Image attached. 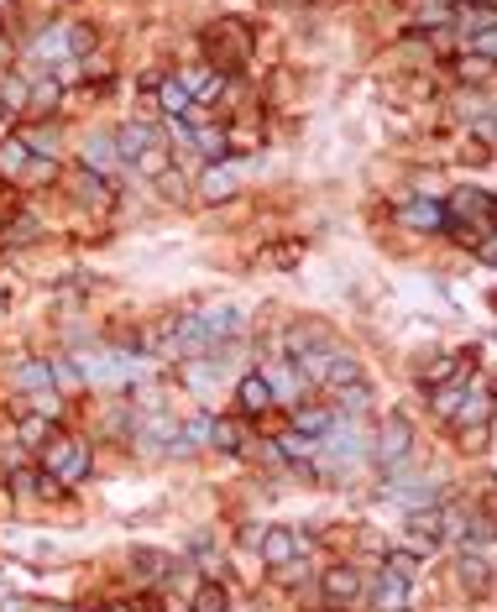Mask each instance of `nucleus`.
Segmentation results:
<instances>
[{"mask_svg": "<svg viewBox=\"0 0 497 612\" xmlns=\"http://www.w3.org/2000/svg\"><path fill=\"white\" fill-rule=\"evenodd\" d=\"M37 461H42V471H48V476H58L63 487H79L84 476H89V450L74 435H53L48 445L37 450Z\"/></svg>", "mask_w": 497, "mask_h": 612, "instance_id": "obj_1", "label": "nucleus"}, {"mask_svg": "<svg viewBox=\"0 0 497 612\" xmlns=\"http://www.w3.org/2000/svg\"><path fill=\"white\" fill-rule=\"evenodd\" d=\"M262 372H267V388H273V403L278 408L309 403V377L299 372V361H273V367H262Z\"/></svg>", "mask_w": 497, "mask_h": 612, "instance_id": "obj_2", "label": "nucleus"}, {"mask_svg": "<svg viewBox=\"0 0 497 612\" xmlns=\"http://www.w3.org/2000/svg\"><path fill=\"white\" fill-rule=\"evenodd\" d=\"M409 450H414V429H409V419H388V424H382L377 429V440L367 445V456L377 461V466H398L403 456H409Z\"/></svg>", "mask_w": 497, "mask_h": 612, "instance_id": "obj_3", "label": "nucleus"}, {"mask_svg": "<svg viewBox=\"0 0 497 612\" xmlns=\"http://www.w3.org/2000/svg\"><path fill=\"white\" fill-rule=\"evenodd\" d=\"M320 597H325V607H356L367 597V581H361L356 565H330L320 576Z\"/></svg>", "mask_w": 497, "mask_h": 612, "instance_id": "obj_4", "label": "nucleus"}, {"mask_svg": "<svg viewBox=\"0 0 497 612\" xmlns=\"http://www.w3.org/2000/svg\"><path fill=\"white\" fill-rule=\"evenodd\" d=\"M205 204H225V199H236L241 194V163H205V173H199V189H194Z\"/></svg>", "mask_w": 497, "mask_h": 612, "instance_id": "obj_5", "label": "nucleus"}, {"mask_svg": "<svg viewBox=\"0 0 497 612\" xmlns=\"http://www.w3.org/2000/svg\"><path fill=\"white\" fill-rule=\"evenodd\" d=\"M205 42H210L215 63H246V58H252V32H246L241 21H215V32Z\"/></svg>", "mask_w": 497, "mask_h": 612, "instance_id": "obj_6", "label": "nucleus"}, {"mask_svg": "<svg viewBox=\"0 0 497 612\" xmlns=\"http://www.w3.org/2000/svg\"><path fill=\"white\" fill-rule=\"evenodd\" d=\"M11 382H16V393H27V398L58 393L53 388V356H21L11 367Z\"/></svg>", "mask_w": 497, "mask_h": 612, "instance_id": "obj_7", "label": "nucleus"}, {"mask_svg": "<svg viewBox=\"0 0 497 612\" xmlns=\"http://www.w3.org/2000/svg\"><path fill=\"white\" fill-rule=\"evenodd\" d=\"M398 225L424 231V236H440V231H450V215H445L440 199H409V204L398 210Z\"/></svg>", "mask_w": 497, "mask_h": 612, "instance_id": "obj_8", "label": "nucleus"}, {"mask_svg": "<svg viewBox=\"0 0 497 612\" xmlns=\"http://www.w3.org/2000/svg\"><path fill=\"white\" fill-rule=\"evenodd\" d=\"M184 147H194L205 163H225V157H231V126H205V121H194L189 136H184Z\"/></svg>", "mask_w": 497, "mask_h": 612, "instance_id": "obj_9", "label": "nucleus"}, {"mask_svg": "<svg viewBox=\"0 0 497 612\" xmlns=\"http://www.w3.org/2000/svg\"><path fill=\"white\" fill-rule=\"evenodd\" d=\"M461 372H471V356H466V351H440V356H429V361H424L419 388H424V393H435V388H445V382H450V377H461Z\"/></svg>", "mask_w": 497, "mask_h": 612, "instance_id": "obj_10", "label": "nucleus"}, {"mask_svg": "<svg viewBox=\"0 0 497 612\" xmlns=\"http://www.w3.org/2000/svg\"><path fill=\"white\" fill-rule=\"evenodd\" d=\"M257 550H262V560H267V565H273V571H278V565H288V560H299V550H304V539L293 534L288 524H273V529H262V544H257Z\"/></svg>", "mask_w": 497, "mask_h": 612, "instance_id": "obj_11", "label": "nucleus"}, {"mask_svg": "<svg viewBox=\"0 0 497 612\" xmlns=\"http://www.w3.org/2000/svg\"><path fill=\"white\" fill-rule=\"evenodd\" d=\"M152 95H157V110H163L168 121H189V110H194V95L184 89V79H178V74L157 79V84H152Z\"/></svg>", "mask_w": 497, "mask_h": 612, "instance_id": "obj_12", "label": "nucleus"}, {"mask_svg": "<svg viewBox=\"0 0 497 612\" xmlns=\"http://www.w3.org/2000/svg\"><path fill=\"white\" fill-rule=\"evenodd\" d=\"M236 408L241 414H273V388H267V372H246L236 382Z\"/></svg>", "mask_w": 497, "mask_h": 612, "instance_id": "obj_13", "label": "nucleus"}, {"mask_svg": "<svg viewBox=\"0 0 497 612\" xmlns=\"http://www.w3.org/2000/svg\"><path fill=\"white\" fill-rule=\"evenodd\" d=\"M53 435H58V419L42 414V408H27V414L16 419V445H21V450H42Z\"/></svg>", "mask_w": 497, "mask_h": 612, "instance_id": "obj_14", "label": "nucleus"}, {"mask_svg": "<svg viewBox=\"0 0 497 612\" xmlns=\"http://www.w3.org/2000/svg\"><path fill=\"white\" fill-rule=\"evenodd\" d=\"M367 597L377 612H409V581L393 576V571H382L372 586H367Z\"/></svg>", "mask_w": 497, "mask_h": 612, "instance_id": "obj_15", "label": "nucleus"}, {"mask_svg": "<svg viewBox=\"0 0 497 612\" xmlns=\"http://www.w3.org/2000/svg\"><path fill=\"white\" fill-rule=\"evenodd\" d=\"M487 419H492V393L482 388V382H471V393H466V403L450 414V424L456 429H487Z\"/></svg>", "mask_w": 497, "mask_h": 612, "instance_id": "obj_16", "label": "nucleus"}, {"mask_svg": "<svg viewBox=\"0 0 497 612\" xmlns=\"http://www.w3.org/2000/svg\"><path fill=\"white\" fill-rule=\"evenodd\" d=\"M152 142H163V136H157L147 121H126V126L116 131V157H121V163H137V157H142Z\"/></svg>", "mask_w": 497, "mask_h": 612, "instance_id": "obj_17", "label": "nucleus"}, {"mask_svg": "<svg viewBox=\"0 0 497 612\" xmlns=\"http://www.w3.org/2000/svg\"><path fill=\"white\" fill-rule=\"evenodd\" d=\"M74 199L89 204V210H110V204H116V189H110V178L79 168V173H74Z\"/></svg>", "mask_w": 497, "mask_h": 612, "instance_id": "obj_18", "label": "nucleus"}, {"mask_svg": "<svg viewBox=\"0 0 497 612\" xmlns=\"http://www.w3.org/2000/svg\"><path fill=\"white\" fill-rule=\"evenodd\" d=\"M84 168L100 173V178H116V168H121L116 136H89V142H84Z\"/></svg>", "mask_w": 497, "mask_h": 612, "instance_id": "obj_19", "label": "nucleus"}, {"mask_svg": "<svg viewBox=\"0 0 497 612\" xmlns=\"http://www.w3.org/2000/svg\"><path fill=\"white\" fill-rule=\"evenodd\" d=\"M450 16H456V27H461L466 37L482 32V27H497V6H492V0H461Z\"/></svg>", "mask_w": 497, "mask_h": 612, "instance_id": "obj_20", "label": "nucleus"}, {"mask_svg": "<svg viewBox=\"0 0 497 612\" xmlns=\"http://www.w3.org/2000/svg\"><path fill=\"white\" fill-rule=\"evenodd\" d=\"M466 393H471V372H461V377H450L445 388H435V398H429V408H435L440 419H450L456 408L466 403Z\"/></svg>", "mask_w": 497, "mask_h": 612, "instance_id": "obj_21", "label": "nucleus"}, {"mask_svg": "<svg viewBox=\"0 0 497 612\" xmlns=\"http://www.w3.org/2000/svg\"><path fill=\"white\" fill-rule=\"evenodd\" d=\"M330 424H335L330 408H320V403H299V408H293V424H288V429H299V435H314V440H320Z\"/></svg>", "mask_w": 497, "mask_h": 612, "instance_id": "obj_22", "label": "nucleus"}, {"mask_svg": "<svg viewBox=\"0 0 497 612\" xmlns=\"http://www.w3.org/2000/svg\"><path fill=\"white\" fill-rule=\"evenodd\" d=\"M32 163H37V157L27 152L21 136H6V142H0V173H6V178H27Z\"/></svg>", "mask_w": 497, "mask_h": 612, "instance_id": "obj_23", "label": "nucleus"}, {"mask_svg": "<svg viewBox=\"0 0 497 612\" xmlns=\"http://www.w3.org/2000/svg\"><path fill=\"white\" fill-rule=\"evenodd\" d=\"M273 450H278V456H288V461H314V456H320V440L299 435V429H283V435L273 440Z\"/></svg>", "mask_w": 497, "mask_h": 612, "instance_id": "obj_24", "label": "nucleus"}, {"mask_svg": "<svg viewBox=\"0 0 497 612\" xmlns=\"http://www.w3.org/2000/svg\"><path fill=\"white\" fill-rule=\"evenodd\" d=\"M32 58L42 63V68H53V63H69V32H42L37 42H32Z\"/></svg>", "mask_w": 497, "mask_h": 612, "instance_id": "obj_25", "label": "nucleus"}, {"mask_svg": "<svg viewBox=\"0 0 497 612\" xmlns=\"http://www.w3.org/2000/svg\"><path fill=\"white\" fill-rule=\"evenodd\" d=\"M409 529L419 534V539H445V508H409Z\"/></svg>", "mask_w": 497, "mask_h": 612, "instance_id": "obj_26", "label": "nucleus"}, {"mask_svg": "<svg viewBox=\"0 0 497 612\" xmlns=\"http://www.w3.org/2000/svg\"><path fill=\"white\" fill-rule=\"evenodd\" d=\"M456 576H461V586H466L471 597H482V592H487V581H492V576H487V565H482L477 555H466V550H461V565H456Z\"/></svg>", "mask_w": 497, "mask_h": 612, "instance_id": "obj_27", "label": "nucleus"}, {"mask_svg": "<svg viewBox=\"0 0 497 612\" xmlns=\"http://www.w3.org/2000/svg\"><path fill=\"white\" fill-rule=\"evenodd\" d=\"M189 612H231V597H225V586L215 576H205V586L194 592V607Z\"/></svg>", "mask_w": 497, "mask_h": 612, "instance_id": "obj_28", "label": "nucleus"}, {"mask_svg": "<svg viewBox=\"0 0 497 612\" xmlns=\"http://www.w3.org/2000/svg\"><path fill=\"white\" fill-rule=\"evenodd\" d=\"M27 95H32V84L11 74L6 84H0V116H21V110H27Z\"/></svg>", "mask_w": 497, "mask_h": 612, "instance_id": "obj_29", "label": "nucleus"}, {"mask_svg": "<svg viewBox=\"0 0 497 612\" xmlns=\"http://www.w3.org/2000/svg\"><path fill=\"white\" fill-rule=\"evenodd\" d=\"M351 382H361V367H356V356H351V351H341V356H335V367L325 372V388H330V393H341V388H351Z\"/></svg>", "mask_w": 497, "mask_h": 612, "instance_id": "obj_30", "label": "nucleus"}, {"mask_svg": "<svg viewBox=\"0 0 497 612\" xmlns=\"http://www.w3.org/2000/svg\"><path fill=\"white\" fill-rule=\"evenodd\" d=\"M58 100H63V84L58 79H37L32 95H27V110H32V116H42V110H58Z\"/></svg>", "mask_w": 497, "mask_h": 612, "instance_id": "obj_31", "label": "nucleus"}, {"mask_svg": "<svg viewBox=\"0 0 497 612\" xmlns=\"http://www.w3.org/2000/svg\"><path fill=\"white\" fill-rule=\"evenodd\" d=\"M210 445H215V450H225V456H241V450H246V440H241V424H236V419H215V435H210Z\"/></svg>", "mask_w": 497, "mask_h": 612, "instance_id": "obj_32", "label": "nucleus"}, {"mask_svg": "<svg viewBox=\"0 0 497 612\" xmlns=\"http://www.w3.org/2000/svg\"><path fill=\"white\" fill-rule=\"evenodd\" d=\"M21 142H27L32 157H53L58 152V126H32V131H21Z\"/></svg>", "mask_w": 497, "mask_h": 612, "instance_id": "obj_33", "label": "nucleus"}, {"mask_svg": "<svg viewBox=\"0 0 497 612\" xmlns=\"http://www.w3.org/2000/svg\"><path fill=\"white\" fill-rule=\"evenodd\" d=\"M131 168H137L142 178H163V173H168V142H152V147L137 157V163H131Z\"/></svg>", "mask_w": 497, "mask_h": 612, "instance_id": "obj_34", "label": "nucleus"}, {"mask_svg": "<svg viewBox=\"0 0 497 612\" xmlns=\"http://www.w3.org/2000/svg\"><path fill=\"white\" fill-rule=\"evenodd\" d=\"M184 435H189V440H184L189 450H205V445H210V435H215V414H205V408H199V414L184 424Z\"/></svg>", "mask_w": 497, "mask_h": 612, "instance_id": "obj_35", "label": "nucleus"}, {"mask_svg": "<svg viewBox=\"0 0 497 612\" xmlns=\"http://www.w3.org/2000/svg\"><path fill=\"white\" fill-rule=\"evenodd\" d=\"M53 388H58V393H79V388H84L79 361H58V356H53Z\"/></svg>", "mask_w": 497, "mask_h": 612, "instance_id": "obj_36", "label": "nucleus"}, {"mask_svg": "<svg viewBox=\"0 0 497 612\" xmlns=\"http://www.w3.org/2000/svg\"><path fill=\"white\" fill-rule=\"evenodd\" d=\"M466 53H471V58H487V63H497V27L471 32V37H466Z\"/></svg>", "mask_w": 497, "mask_h": 612, "instance_id": "obj_37", "label": "nucleus"}, {"mask_svg": "<svg viewBox=\"0 0 497 612\" xmlns=\"http://www.w3.org/2000/svg\"><path fill=\"white\" fill-rule=\"evenodd\" d=\"M456 68H461V79H466V84H487L497 63H487V58H471V53H466V58H461Z\"/></svg>", "mask_w": 497, "mask_h": 612, "instance_id": "obj_38", "label": "nucleus"}, {"mask_svg": "<svg viewBox=\"0 0 497 612\" xmlns=\"http://www.w3.org/2000/svg\"><path fill=\"white\" fill-rule=\"evenodd\" d=\"M63 32H69V58H89V53H95V32H89V27H63Z\"/></svg>", "mask_w": 497, "mask_h": 612, "instance_id": "obj_39", "label": "nucleus"}, {"mask_svg": "<svg viewBox=\"0 0 497 612\" xmlns=\"http://www.w3.org/2000/svg\"><path fill=\"white\" fill-rule=\"evenodd\" d=\"M382 571H393V576H403V581H409V576L419 571V555H414V550H393V555H388V565H382Z\"/></svg>", "mask_w": 497, "mask_h": 612, "instance_id": "obj_40", "label": "nucleus"}, {"mask_svg": "<svg viewBox=\"0 0 497 612\" xmlns=\"http://www.w3.org/2000/svg\"><path fill=\"white\" fill-rule=\"evenodd\" d=\"M341 403L351 408V414H361V408L372 403V388H367V377H361V382H351V388H341Z\"/></svg>", "mask_w": 497, "mask_h": 612, "instance_id": "obj_41", "label": "nucleus"}, {"mask_svg": "<svg viewBox=\"0 0 497 612\" xmlns=\"http://www.w3.org/2000/svg\"><path fill=\"white\" fill-rule=\"evenodd\" d=\"M262 262H273V267H288V262H299V246H273V252H262Z\"/></svg>", "mask_w": 497, "mask_h": 612, "instance_id": "obj_42", "label": "nucleus"}, {"mask_svg": "<svg viewBox=\"0 0 497 612\" xmlns=\"http://www.w3.org/2000/svg\"><path fill=\"white\" fill-rule=\"evenodd\" d=\"M471 131H477V136H482V142H492V147H497V116H487V121H477V126H471Z\"/></svg>", "mask_w": 497, "mask_h": 612, "instance_id": "obj_43", "label": "nucleus"}, {"mask_svg": "<svg viewBox=\"0 0 497 612\" xmlns=\"http://www.w3.org/2000/svg\"><path fill=\"white\" fill-rule=\"evenodd\" d=\"M477 257H482V262H487V267H497V236H492V241H482V246H477Z\"/></svg>", "mask_w": 497, "mask_h": 612, "instance_id": "obj_44", "label": "nucleus"}, {"mask_svg": "<svg viewBox=\"0 0 497 612\" xmlns=\"http://www.w3.org/2000/svg\"><path fill=\"white\" fill-rule=\"evenodd\" d=\"M95 612H131V607H121V602H100Z\"/></svg>", "mask_w": 497, "mask_h": 612, "instance_id": "obj_45", "label": "nucleus"}, {"mask_svg": "<svg viewBox=\"0 0 497 612\" xmlns=\"http://www.w3.org/2000/svg\"><path fill=\"white\" fill-rule=\"evenodd\" d=\"M58 612H89V607H58Z\"/></svg>", "mask_w": 497, "mask_h": 612, "instance_id": "obj_46", "label": "nucleus"}, {"mask_svg": "<svg viewBox=\"0 0 497 612\" xmlns=\"http://www.w3.org/2000/svg\"><path fill=\"white\" fill-rule=\"evenodd\" d=\"M492 408H497V393H492Z\"/></svg>", "mask_w": 497, "mask_h": 612, "instance_id": "obj_47", "label": "nucleus"}]
</instances>
